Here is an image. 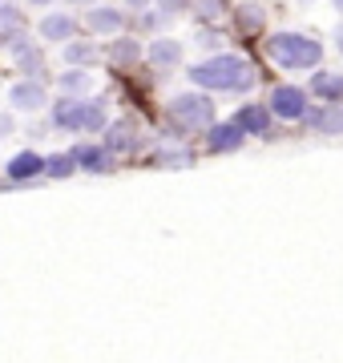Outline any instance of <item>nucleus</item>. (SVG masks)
Here are the masks:
<instances>
[{"instance_id": "nucleus-1", "label": "nucleus", "mask_w": 343, "mask_h": 363, "mask_svg": "<svg viewBox=\"0 0 343 363\" xmlns=\"http://www.w3.org/2000/svg\"><path fill=\"white\" fill-rule=\"evenodd\" d=\"M190 81L210 93H247L254 85V69L238 52H214L198 65H190Z\"/></svg>"}, {"instance_id": "nucleus-2", "label": "nucleus", "mask_w": 343, "mask_h": 363, "mask_svg": "<svg viewBox=\"0 0 343 363\" xmlns=\"http://www.w3.org/2000/svg\"><path fill=\"white\" fill-rule=\"evenodd\" d=\"M266 52H271V61L279 69H291V73H311V69L323 61V45L315 37H307V33H275V37L266 40Z\"/></svg>"}, {"instance_id": "nucleus-3", "label": "nucleus", "mask_w": 343, "mask_h": 363, "mask_svg": "<svg viewBox=\"0 0 343 363\" xmlns=\"http://www.w3.org/2000/svg\"><path fill=\"white\" fill-rule=\"evenodd\" d=\"M53 125L69 133H97V130H109V109L101 97H57Z\"/></svg>"}, {"instance_id": "nucleus-4", "label": "nucleus", "mask_w": 343, "mask_h": 363, "mask_svg": "<svg viewBox=\"0 0 343 363\" xmlns=\"http://www.w3.org/2000/svg\"><path fill=\"white\" fill-rule=\"evenodd\" d=\"M170 117H174V125H182V130H210L214 97H206L202 89L178 93V97H170Z\"/></svg>"}, {"instance_id": "nucleus-5", "label": "nucleus", "mask_w": 343, "mask_h": 363, "mask_svg": "<svg viewBox=\"0 0 343 363\" xmlns=\"http://www.w3.org/2000/svg\"><path fill=\"white\" fill-rule=\"evenodd\" d=\"M271 113L279 121H303L311 113V89H299V85H275L271 89Z\"/></svg>"}, {"instance_id": "nucleus-6", "label": "nucleus", "mask_w": 343, "mask_h": 363, "mask_svg": "<svg viewBox=\"0 0 343 363\" xmlns=\"http://www.w3.org/2000/svg\"><path fill=\"white\" fill-rule=\"evenodd\" d=\"M9 101H13V109H21V113H37V109H45V101H49V89H45L40 77H21L13 89H9Z\"/></svg>"}, {"instance_id": "nucleus-7", "label": "nucleus", "mask_w": 343, "mask_h": 363, "mask_svg": "<svg viewBox=\"0 0 343 363\" xmlns=\"http://www.w3.org/2000/svg\"><path fill=\"white\" fill-rule=\"evenodd\" d=\"M85 28H89L93 37H121L125 13L109 9V4H93V9H85Z\"/></svg>"}, {"instance_id": "nucleus-8", "label": "nucleus", "mask_w": 343, "mask_h": 363, "mask_svg": "<svg viewBox=\"0 0 343 363\" xmlns=\"http://www.w3.org/2000/svg\"><path fill=\"white\" fill-rule=\"evenodd\" d=\"M242 142H247V130L238 121H214L210 130H206L210 154H235V150H242Z\"/></svg>"}, {"instance_id": "nucleus-9", "label": "nucleus", "mask_w": 343, "mask_h": 363, "mask_svg": "<svg viewBox=\"0 0 343 363\" xmlns=\"http://www.w3.org/2000/svg\"><path fill=\"white\" fill-rule=\"evenodd\" d=\"M235 121L247 133H254V138H271V133H275V113H271V105H259V101L242 105L235 113Z\"/></svg>"}, {"instance_id": "nucleus-10", "label": "nucleus", "mask_w": 343, "mask_h": 363, "mask_svg": "<svg viewBox=\"0 0 343 363\" xmlns=\"http://www.w3.org/2000/svg\"><path fill=\"white\" fill-rule=\"evenodd\" d=\"M311 97H319L323 105H339L343 101V73H327V69H315L311 77Z\"/></svg>"}, {"instance_id": "nucleus-11", "label": "nucleus", "mask_w": 343, "mask_h": 363, "mask_svg": "<svg viewBox=\"0 0 343 363\" xmlns=\"http://www.w3.org/2000/svg\"><path fill=\"white\" fill-rule=\"evenodd\" d=\"M303 125L307 130H315V133H343V101L311 109V113L303 117Z\"/></svg>"}, {"instance_id": "nucleus-12", "label": "nucleus", "mask_w": 343, "mask_h": 363, "mask_svg": "<svg viewBox=\"0 0 343 363\" xmlns=\"http://www.w3.org/2000/svg\"><path fill=\"white\" fill-rule=\"evenodd\" d=\"M13 57H16V69H21L25 77H40V73H45V52H40V45L33 37L21 40L13 49Z\"/></svg>"}, {"instance_id": "nucleus-13", "label": "nucleus", "mask_w": 343, "mask_h": 363, "mask_svg": "<svg viewBox=\"0 0 343 363\" xmlns=\"http://www.w3.org/2000/svg\"><path fill=\"white\" fill-rule=\"evenodd\" d=\"M73 33H77V21H73L69 13H49L45 21H40V37L53 40V45H69Z\"/></svg>"}, {"instance_id": "nucleus-14", "label": "nucleus", "mask_w": 343, "mask_h": 363, "mask_svg": "<svg viewBox=\"0 0 343 363\" xmlns=\"http://www.w3.org/2000/svg\"><path fill=\"white\" fill-rule=\"evenodd\" d=\"M145 57H150L154 69H174V65H182V45L170 40V37H158V40H150Z\"/></svg>"}, {"instance_id": "nucleus-15", "label": "nucleus", "mask_w": 343, "mask_h": 363, "mask_svg": "<svg viewBox=\"0 0 343 363\" xmlns=\"http://www.w3.org/2000/svg\"><path fill=\"white\" fill-rule=\"evenodd\" d=\"M37 174H45V157L37 150H21V154L9 157V178L13 182H28V178H37Z\"/></svg>"}, {"instance_id": "nucleus-16", "label": "nucleus", "mask_w": 343, "mask_h": 363, "mask_svg": "<svg viewBox=\"0 0 343 363\" xmlns=\"http://www.w3.org/2000/svg\"><path fill=\"white\" fill-rule=\"evenodd\" d=\"M73 157H77V169H85V174H106L109 169V150L106 145H89V142H81L77 150H73Z\"/></svg>"}, {"instance_id": "nucleus-17", "label": "nucleus", "mask_w": 343, "mask_h": 363, "mask_svg": "<svg viewBox=\"0 0 343 363\" xmlns=\"http://www.w3.org/2000/svg\"><path fill=\"white\" fill-rule=\"evenodd\" d=\"M133 145H137V130H133L130 121H118V125L106 130V150L109 154H130Z\"/></svg>"}, {"instance_id": "nucleus-18", "label": "nucleus", "mask_w": 343, "mask_h": 363, "mask_svg": "<svg viewBox=\"0 0 343 363\" xmlns=\"http://www.w3.org/2000/svg\"><path fill=\"white\" fill-rule=\"evenodd\" d=\"M142 57H145V49L133 37H113V45H109V61H113V65H121V69L137 65Z\"/></svg>"}, {"instance_id": "nucleus-19", "label": "nucleus", "mask_w": 343, "mask_h": 363, "mask_svg": "<svg viewBox=\"0 0 343 363\" xmlns=\"http://www.w3.org/2000/svg\"><path fill=\"white\" fill-rule=\"evenodd\" d=\"M97 45L93 40H69L65 45V65L69 69H89V65H97Z\"/></svg>"}, {"instance_id": "nucleus-20", "label": "nucleus", "mask_w": 343, "mask_h": 363, "mask_svg": "<svg viewBox=\"0 0 343 363\" xmlns=\"http://www.w3.org/2000/svg\"><path fill=\"white\" fill-rule=\"evenodd\" d=\"M235 21H238V28H242V37H251V33H263L266 9H263V4H254V0H247V4H238Z\"/></svg>"}, {"instance_id": "nucleus-21", "label": "nucleus", "mask_w": 343, "mask_h": 363, "mask_svg": "<svg viewBox=\"0 0 343 363\" xmlns=\"http://www.w3.org/2000/svg\"><path fill=\"white\" fill-rule=\"evenodd\" d=\"M57 89L65 93V97H85L89 93V69H65L57 77Z\"/></svg>"}, {"instance_id": "nucleus-22", "label": "nucleus", "mask_w": 343, "mask_h": 363, "mask_svg": "<svg viewBox=\"0 0 343 363\" xmlns=\"http://www.w3.org/2000/svg\"><path fill=\"white\" fill-rule=\"evenodd\" d=\"M73 169H77L73 150H69V154H49V157H45V174H53V178H69Z\"/></svg>"}, {"instance_id": "nucleus-23", "label": "nucleus", "mask_w": 343, "mask_h": 363, "mask_svg": "<svg viewBox=\"0 0 343 363\" xmlns=\"http://www.w3.org/2000/svg\"><path fill=\"white\" fill-rule=\"evenodd\" d=\"M226 9H230L226 0H194V13H198L202 21H218V16L226 13Z\"/></svg>"}, {"instance_id": "nucleus-24", "label": "nucleus", "mask_w": 343, "mask_h": 363, "mask_svg": "<svg viewBox=\"0 0 343 363\" xmlns=\"http://www.w3.org/2000/svg\"><path fill=\"white\" fill-rule=\"evenodd\" d=\"M158 162L162 166H190V162H194V154H190V150H158Z\"/></svg>"}, {"instance_id": "nucleus-25", "label": "nucleus", "mask_w": 343, "mask_h": 363, "mask_svg": "<svg viewBox=\"0 0 343 363\" xmlns=\"http://www.w3.org/2000/svg\"><path fill=\"white\" fill-rule=\"evenodd\" d=\"M21 25H25V13L4 0V4H0V28H21Z\"/></svg>"}, {"instance_id": "nucleus-26", "label": "nucleus", "mask_w": 343, "mask_h": 363, "mask_svg": "<svg viewBox=\"0 0 343 363\" xmlns=\"http://www.w3.org/2000/svg\"><path fill=\"white\" fill-rule=\"evenodd\" d=\"M154 4H158L166 16H182V13H190V9H194V0H154Z\"/></svg>"}, {"instance_id": "nucleus-27", "label": "nucleus", "mask_w": 343, "mask_h": 363, "mask_svg": "<svg viewBox=\"0 0 343 363\" xmlns=\"http://www.w3.org/2000/svg\"><path fill=\"white\" fill-rule=\"evenodd\" d=\"M13 130H16V125H13V117H9V113H0V138H9Z\"/></svg>"}, {"instance_id": "nucleus-28", "label": "nucleus", "mask_w": 343, "mask_h": 363, "mask_svg": "<svg viewBox=\"0 0 343 363\" xmlns=\"http://www.w3.org/2000/svg\"><path fill=\"white\" fill-rule=\"evenodd\" d=\"M150 4H154V0H125V9H133V13H145Z\"/></svg>"}, {"instance_id": "nucleus-29", "label": "nucleus", "mask_w": 343, "mask_h": 363, "mask_svg": "<svg viewBox=\"0 0 343 363\" xmlns=\"http://www.w3.org/2000/svg\"><path fill=\"white\" fill-rule=\"evenodd\" d=\"M202 45H206V49H218V33H202Z\"/></svg>"}, {"instance_id": "nucleus-30", "label": "nucleus", "mask_w": 343, "mask_h": 363, "mask_svg": "<svg viewBox=\"0 0 343 363\" xmlns=\"http://www.w3.org/2000/svg\"><path fill=\"white\" fill-rule=\"evenodd\" d=\"M25 4H33V9H49L53 0H25Z\"/></svg>"}, {"instance_id": "nucleus-31", "label": "nucleus", "mask_w": 343, "mask_h": 363, "mask_svg": "<svg viewBox=\"0 0 343 363\" xmlns=\"http://www.w3.org/2000/svg\"><path fill=\"white\" fill-rule=\"evenodd\" d=\"M69 4H81V9H93V4H97V0H69Z\"/></svg>"}, {"instance_id": "nucleus-32", "label": "nucleus", "mask_w": 343, "mask_h": 363, "mask_svg": "<svg viewBox=\"0 0 343 363\" xmlns=\"http://www.w3.org/2000/svg\"><path fill=\"white\" fill-rule=\"evenodd\" d=\"M335 45H339V52H343V25L335 28Z\"/></svg>"}, {"instance_id": "nucleus-33", "label": "nucleus", "mask_w": 343, "mask_h": 363, "mask_svg": "<svg viewBox=\"0 0 343 363\" xmlns=\"http://www.w3.org/2000/svg\"><path fill=\"white\" fill-rule=\"evenodd\" d=\"M331 4H335V13H339V16H343V0H331Z\"/></svg>"}, {"instance_id": "nucleus-34", "label": "nucleus", "mask_w": 343, "mask_h": 363, "mask_svg": "<svg viewBox=\"0 0 343 363\" xmlns=\"http://www.w3.org/2000/svg\"><path fill=\"white\" fill-rule=\"evenodd\" d=\"M0 4H4V0H0Z\"/></svg>"}]
</instances>
